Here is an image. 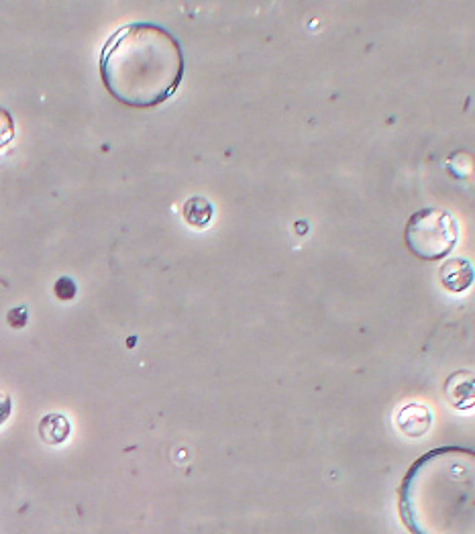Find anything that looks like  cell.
<instances>
[{
  "instance_id": "9",
  "label": "cell",
  "mask_w": 475,
  "mask_h": 534,
  "mask_svg": "<svg viewBox=\"0 0 475 534\" xmlns=\"http://www.w3.org/2000/svg\"><path fill=\"white\" fill-rule=\"evenodd\" d=\"M13 135H15V123L5 109H0V147L7 145L13 139Z\"/></svg>"
},
{
  "instance_id": "7",
  "label": "cell",
  "mask_w": 475,
  "mask_h": 534,
  "mask_svg": "<svg viewBox=\"0 0 475 534\" xmlns=\"http://www.w3.org/2000/svg\"><path fill=\"white\" fill-rule=\"evenodd\" d=\"M39 437L47 445H62L70 437V422L62 414H47L39 422Z\"/></svg>"
},
{
  "instance_id": "5",
  "label": "cell",
  "mask_w": 475,
  "mask_h": 534,
  "mask_svg": "<svg viewBox=\"0 0 475 534\" xmlns=\"http://www.w3.org/2000/svg\"><path fill=\"white\" fill-rule=\"evenodd\" d=\"M396 422L400 426V431L410 437V439H418L422 435H427L431 429V422H433V414L425 404H406L398 416Z\"/></svg>"
},
{
  "instance_id": "2",
  "label": "cell",
  "mask_w": 475,
  "mask_h": 534,
  "mask_svg": "<svg viewBox=\"0 0 475 534\" xmlns=\"http://www.w3.org/2000/svg\"><path fill=\"white\" fill-rule=\"evenodd\" d=\"M400 514L412 534H475V451L441 447L408 469Z\"/></svg>"
},
{
  "instance_id": "10",
  "label": "cell",
  "mask_w": 475,
  "mask_h": 534,
  "mask_svg": "<svg viewBox=\"0 0 475 534\" xmlns=\"http://www.w3.org/2000/svg\"><path fill=\"white\" fill-rule=\"evenodd\" d=\"M11 410H13L11 396L3 388H0V424L7 422V418L11 416Z\"/></svg>"
},
{
  "instance_id": "3",
  "label": "cell",
  "mask_w": 475,
  "mask_h": 534,
  "mask_svg": "<svg viewBox=\"0 0 475 534\" xmlns=\"http://www.w3.org/2000/svg\"><path fill=\"white\" fill-rule=\"evenodd\" d=\"M459 239V227L453 215L439 208L416 210L406 223V247L425 261L447 257Z\"/></svg>"
},
{
  "instance_id": "8",
  "label": "cell",
  "mask_w": 475,
  "mask_h": 534,
  "mask_svg": "<svg viewBox=\"0 0 475 534\" xmlns=\"http://www.w3.org/2000/svg\"><path fill=\"white\" fill-rule=\"evenodd\" d=\"M184 219L192 227H198V229L206 227L210 219H213V204L204 198H190L184 204Z\"/></svg>"
},
{
  "instance_id": "1",
  "label": "cell",
  "mask_w": 475,
  "mask_h": 534,
  "mask_svg": "<svg viewBox=\"0 0 475 534\" xmlns=\"http://www.w3.org/2000/svg\"><path fill=\"white\" fill-rule=\"evenodd\" d=\"M100 78L129 109H155L174 96L184 78L180 41L162 25L131 23L115 31L100 51Z\"/></svg>"
},
{
  "instance_id": "6",
  "label": "cell",
  "mask_w": 475,
  "mask_h": 534,
  "mask_svg": "<svg viewBox=\"0 0 475 534\" xmlns=\"http://www.w3.org/2000/svg\"><path fill=\"white\" fill-rule=\"evenodd\" d=\"M439 276H441V284L449 292H465L475 280V270L467 259L455 257V259H447L441 265Z\"/></svg>"
},
{
  "instance_id": "4",
  "label": "cell",
  "mask_w": 475,
  "mask_h": 534,
  "mask_svg": "<svg viewBox=\"0 0 475 534\" xmlns=\"http://www.w3.org/2000/svg\"><path fill=\"white\" fill-rule=\"evenodd\" d=\"M445 396L457 410H469L475 406V373L455 371L445 382Z\"/></svg>"
}]
</instances>
